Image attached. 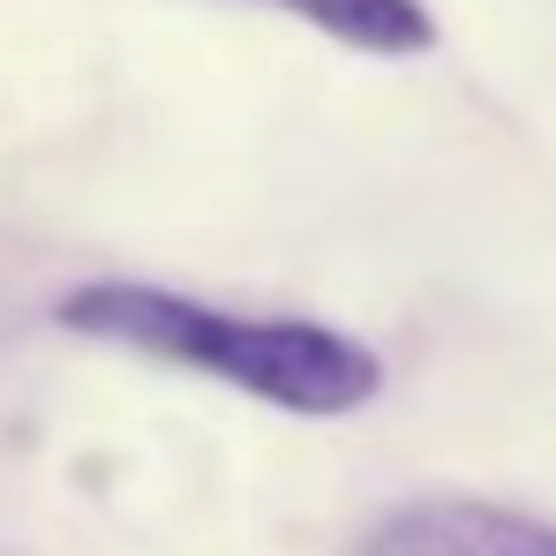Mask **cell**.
Here are the masks:
<instances>
[{"label":"cell","mask_w":556,"mask_h":556,"mask_svg":"<svg viewBox=\"0 0 556 556\" xmlns=\"http://www.w3.org/2000/svg\"><path fill=\"white\" fill-rule=\"evenodd\" d=\"M53 316L76 339H105V346H128L143 362L233 383V391L264 399L278 414H308V421L369 406L376 383H383L369 346L346 339V331H331V324L233 316V308L188 301V293H166V286H136V278L76 286V293H61Z\"/></svg>","instance_id":"6da1fadb"},{"label":"cell","mask_w":556,"mask_h":556,"mask_svg":"<svg viewBox=\"0 0 556 556\" xmlns=\"http://www.w3.org/2000/svg\"><path fill=\"white\" fill-rule=\"evenodd\" d=\"M293 23H316L324 38L354 46V53H429L437 23L421 0H264Z\"/></svg>","instance_id":"3957f363"},{"label":"cell","mask_w":556,"mask_h":556,"mask_svg":"<svg viewBox=\"0 0 556 556\" xmlns=\"http://www.w3.org/2000/svg\"><path fill=\"white\" fill-rule=\"evenodd\" d=\"M354 556H556V519L481 496H421L383 511Z\"/></svg>","instance_id":"7a4b0ae2"}]
</instances>
